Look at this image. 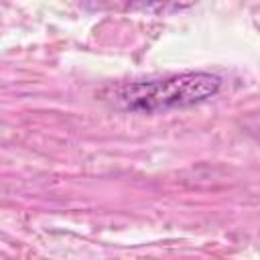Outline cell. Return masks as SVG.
I'll list each match as a JSON object with an SVG mask.
<instances>
[{
  "mask_svg": "<svg viewBox=\"0 0 260 260\" xmlns=\"http://www.w3.org/2000/svg\"><path fill=\"white\" fill-rule=\"evenodd\" d=\"M221 87V77L207 71H187L162 79L134 81L112 87L110 102L130 112H160L189 108L213 98Z\"/></svg>",
  "mask_w": 260,
  "mask_h": 260,
  "instance_id": "6da1fadb",
  "label": "cell"
}]
</instances>
